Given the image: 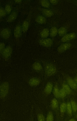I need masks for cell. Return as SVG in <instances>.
Segmentation results:
<instances>
[{
  "instance_id": "obj_1",
  "label": "cell",
  "mask_w": 77,
  "mask_h": 121,
  "mask_svg": "<svg viewBox=\"0 0 77 121\" xmlns=\"http://www.w3.org/2000/svg\"><path fill=\"white\" fill-rule=\"evenodd\" d=\"M9 89V85L7 82H4L0 85V98H4L7 95Z\"/></svg>"
},
{
  "instance_id": "obj_2",
  "label": "cell",
  "mask_w": 77,
  "mask_h": 121,
  "mask_svg": "<svg viewBox=\"0 0 77 121\" xmlns=\"http://www.w3.org/2000/svg\"><path fill=\"white\" fill-rule=\"evenodd\" d=\"M56 71V67L54 65L51 63L47 64L45 67V72L48 76H52L55 73Z\"/></svg>"
},
{
  "instance_id": "obj_3",
  "label": "cell",
  "mask_w": 77,
  "mask_h": 121,
  "mask_svg": "<svg viewBox=\"0 0 77 121\" xmlns=\"http://www.w3.org/2000/svg\"><path fill=\"white\" fill-rule=\"evenodd\" d=\"M12 52V48L10 46L5 47L2 52L3 57L5 59H9L11 56Z\"/></svg>"
},
{
  "instance_id": "obj_4",
  "label": "cell",
  "mask_w": 77,
  "mask_h": 121,
  "mask_svg": "<svg viewBox=\"0 0 77 121\" xmlns=\"http://www.w3.org/2000/svg\"><path fill=\"white\" fill-rule=\"evenodd\" d=\"M39 43L41 45L46 47H50L53 44L52 40L50 38L43 39L39 41Z\"/></svg>"
},
{
  "instance_id": "obj_5",
  "label": "cell",
  "mask_w": 77,
  "mask_h": 121,
  "mask_svg": "<svg viewBox=\"0 0 77 121\" xmlns=\"http://www.w3.org/2000/svg\"><path fill=\"white\" fill-rule=\"evenodd\" d=\"M11 35L10 29L7 28L3 29L0 31V36L3 39H7L9 38Z\"/></svg>"
},
{
  "instance_id": "obj_6",
  "label": "cell",
  "mask_w": 77,
  "mask_h": 121,
  "mask_svg": "<svg viewBox=\"0 0 77 121\" xmlns=\"http://www.w3.org/2000/svg\"><path fill=\"white\" fill-rule=\"evenodd\" d=\"M72 44L69 43H64L61 44L57 48V50L59 53H62L70 48Z\"/></svg>"
},
{
  "instance_id": "obj_7",
  "label": "cell",
  "mask_w": 77,
  "mask_h": 121,
  "mask_svg": "<svg viewBox=\"0 0 77 121\" xmlns=\"http://www.w3.org/2000/svg\"><path fill=\"white\" fill-rule=\"evenodd\" d=\"M76 36V34L74 33L66 34L62 37L61 41L63 42H66L74 39Z\"/></svg>"
},
{
  "instance_id": "obj_8",
  "label": "cell",
  "mask_w": 77,
  "mask_h": 121,
  "mask_svg": "<svg viewBox=\"0 0 77 121\" xmlns=\"http://www.w3.org/2000/svg\"><path fill=\"white\" fill-rule=\"evenodd\" d=\"M22 32L21 26L19 25H17L14 30V36L16 38H19L20 37Z\"/></svg>"
},
{
  "instance_id": "obj_9",
  "label": "cell",
  "mask_w": 77,
  "mask_h": 121,
  "mask_svg": "<svg viewBox=\"0 0 77 121\" xmlns=\"http://www.w3.org/2000/svg\"><path fill=\"white\" fill-rule=\"evenodd\" d=\"M18 13L16 11H14L11 12L7 19V21L9 23L14 21L17 18Z\"/></svg>"
},
{
  "instance_id": "obj_10",
  "label": "cell",
  "mask_w": 77,
  "mask_h": 121,
  "mask_svg": "<svg viewBox=\"0 0 77 121\" xmlns=\"http://www.w3.org/2000/svg\"><path fill=\"white\" fill-rule=\"evenodd\" d=\"M53 89V84L50 82H48L46 85L44 89V92L47 95H50Z\"/></svg>"
},
{
  "instance_id": "obj_11",
  "label": "cell",
  "mask_w": 77,
  "mask_h": 121,
  "mask_svg": "<svg viewBox=\"0 0 77 121\" xmlns=\"http://www.w3.org/2000/svg\"><path fill=\"white\" fill-rule=\"evenodd\" d=\"M41 11L44 16L47 17H51L53 14V13L52 10L47 8L42 9Z\"/></svg>"
},
{
  "instance_id": "obj_12",
  "label": "cell",
  "mask_w": 77,
  "mask_h": 121,
  "mask_svg": "<svg viewBox=\"0 0 77 121\" xmlns=\"http://www.w3.org/2000/svg\"><path fill=\"white\" fill-rule=\"evenodd\" d=\"M67 81L69 85L72 89L76 90L77 88V83L74 79L70 78H68Z\"/></svg>"
},
{
  "instance_id": "obj_13",
  "label": "cell",
  "mask_w": 77,
  "mask_h": 121,
  "mask_svg": "<svg viewBox=\"0 0 77 121\" xmlns=\"http://www.w3.org/2000/svg\"><path fill=\"white\" fill-rule=\"evenodd\" d=\"M39 79L36 78H31L29 81L28 83L30 86H36L39 85L40 83Z\"/></svg>"
},
{
  "instance_id": "obj_14",
  "label": "cell",
  "mask_w": 77,
  "mask_h": 121,
  "mask_svg": "<svg viewBox=\"0 0 77 121\" xmlns=\"http://www.w3.org/2000/svg\"><path fill=\"white\" fill-rule=\"evenodd\" d=\"M35 21L37 23L39 24H43L46 23V19L45 17L44 16L39 15L36 18Z\"/></svg>"
},
{
  "instance_id": "obj_15",
  "label": "cell",
  "mask_w": 77,
  "mask_h": 121,
  "mask_svg": "<svg viewBox=\"0 0 77 121\" xmlns=\"http://www.w3.org/2000/svg\"><path fill=\"white\" fill-rule=\"evenodd\" d=\"M29 26V23L26 20L24 21L21 26L22 31L23 33L26 32L28 30Z\"/></svg>"
},
{
  "instance_id": "obj_16",
  "label": "cell",
  "mask_w": 77,
  "mask_h": 121,
  "mask_svg": "<svg viewBox=\"0 0 77 121\" xmlns=\"http://www.w3.org/2000/svg\"><path fill=\"white\" fill-rule=\"evenodd\" d=\"M40 36L43 39L46 38L49 35V31L48 29L46 28L43 29L40 33Z\"/></svg>"
},
{
  "instance_id": "obj_17",
  "label": "cell",
  "mask_w": 77,
  "mask_h": 121,
  "mask_svg": "<svg viewBox=\"0 0 77 121\" xmlns=\"http://www.w3.org/2000/svg\"><path fill=\"white\" fill-rule=\"evenodd\" d=\"M58 29L57 28L53 26L50 29L49 34L52 37H55L58 33Z\"/></svg>"
},
{
  "instance_id": "obj_18",
  "label": "cell",
  "mask_w": 77,
  "mask_h": 121,
  "mask_svg": "<svg viewBox=\"0 0 77 121\" xmlns=\"http://www.w3.org/2000/svg\"><path fill=\"white\" fill-rule=\"evenodd\" d=\"M32 67L34 70L37 71H40L42 69V67L41 64L37 62L34 63L32 64Z\"/></svg>"
},
{
  "instance_id": "obj_19",
  "label": "cell",
  "mask_w": 77,
  "mask_h": 121,
  "mask_svg": "<svg viewBox=\"0 0 77 121\" xmlns=\"http://www.w3.org/2000/svg\"><path fill=\"white\" fill-rule=\"evenodd\" d=\"M53 90V94L55 97L57 98H59L60 90L57 85H55L54 86Z\"/></svg>"
},
{
  "instance_id": "obj_20",
  "label": "cell",
  "mask_w": 77,
  "mask_h": 121,
  "mask_svg": "<svg viewBox=\"0 0 77 121\" xmlns=\"http://www.w3.org/2000/svg\"><path fill=\"white\" fill-rule=\"evenodd\" d=\"M67 30L65 27H62L58 30V33L59 36L62 37L65 35L67 33Z\"/></svg>"
},
{
  "instance_id": "obj_21",
  "label": "cell",
  "mask_w": 77,
  "mask_h": 121,
  "mask_svg": "<svg viewBox=\"0 0 77 121\" xmlns=\"http://www.w3.org/2000/svg\"><path fill=\"white\" fill-rule=\"evenodd\" d=\"M41 5L43 7L45 8H48L50 6V3L47 0H41Z\"/></svg>"
},
{
  "instance_id": "obj_22",
  "label": "cell",
  "mask_w": 77,
  "mask_h": 121,
  "mask_svg": "<svg viewBox=\"0 0 77 121\" xmlns=\"http://www.w3.org/2000/svg\"><path fill=\"white\" fill-rule=\"evenodd\" d=\"M66 111L68 115L71 116L72 113V110L70 102H68L66 104Z\"/></svg>"
},
{
  "instance_id": "obj_23",
  "label": "cell",
  "mask_w": 77,
  "mask_h": 121,
  "mask_svg": "<svg viewBox=\"0 0 77 121\" xmlns=\"http://www.w3.org/2000/svg\"><path fill=\"white\" fill-rule=\"evenodd\" d=\"M51 105L53 109L54 110L57 109L58 106V102L56 99L54 98L52 100Z\"/></svg>"
},
{
  "instance_id": "obj_24",
  "label": "cell",
  "mask_w": 77,
  "mask_h": 121,
  "mask_svg": "<svg viewBox=\"0 0 77 121\" xmlns=\"http://www.w3.org/2000/svg\"><path fill=\"white\" fill-rule=\"evenodd\" d=\"M65 92L67 95H69L71 92V90L69 86L66 84H64L62 86V88Z\"/></svg>"
},
{
  "instance_id": "obj_25",
  "label": "cell",
  "mask_w": 77,
  "mask_h": 121,
  "mask_svg": "<svg viewBox=\"0 0 77 121\" xmlns=\"http://www.w3.org/2000/svg\"><path fill=\"white\" fill-rule=\"evenodd\" d=\"M60 109L61 114L63 115L66 111V104L64 102L62 103L60 105Z\"/></svg>"
},
{
  "instance_id": "obj_26",
  "label": "cell",
  "mask_w": 77,
  "mask_h": 121,
  "mask_svg": "<svg viewBox=\"0 0 77 121\" xmlns=\"http://www.w3.org/2000/svg\"><path fill=\"white\" fill-rule=\"evenodd\" d=\"M45 120L46 121H52L54 120V117L52 112L50 111L48 113Z\"/></svg>"
},
{
  "instance_id": "obj_27",
  "label": "cell",
  "mask_w": 77,
  "mask_h": 121,
  "mask_svg": "<svg viewBox=\"0 0 77 121\" xmlns=\"http://www.w3.org/2000/svg\"><path fill=\"white\" fill-rule=\"evenodd\" d=\"M73 111L75 113L77 112V106L76 102L72 100L70 102Z\"/></svg>"
},
{
  "instance_id": "obj_28",
  "label": "cell",
  "mask_w": 77,
  "mask_h": 121,
  "mask_svg": "<svg viewBox=\"0 0 77 121\" xmlns=\"http://www.w3.org/2000/svg\"><path fill=\"white\" fill-rule=\"evenodd\" d=\"M5 10L7 14H10L12 11V7L9 4H6L5 7Z\"/></svg>"
},
{
  "instance_id": "obj_29",
  "label": "cell",
  "mask_w": 77,
  "mask_h": 121,
  "mask_svg": "<svg viewBox=\"0 0 77 121\" xmlns=\"http://www.w3.org/2000/svg\"><path fill=\"white\" fill-rule=\"evenodd\" d=\"M7 13L3 8L0 7V18H2L5 17Z\"/></svg>"
},
{
  "instance_id": "obj_30",
  "label": "cell",
  "mask_w": 77,
  "mask_h": 121,
  "mask_svg": "<svg viewBox=\"0 0 77 121\" xmlns=\"http://www.w3.org/2000/svg\"><path fill=\"white\" fill-rule=\"evenodd\" d=\"M65 92L62 88L60 90L59 97L60 98H65L67 95Z\"/></svg>"
},
{
  "instance_id": "obj_31",
  "label": "cell",
  "mask_w": 77,
  "mask_h": 121,
  "mask_svg": "<svg viewBox=\"0 0 77 121\" xmlns=\"http://www.w3.org/2000/svg\"><path fill=\"white\" fill-rule=\"evenodd\" d=\"M37 119L39 121H44L45 120V119L43 114H39L37 115Z\"/></svg>"
},
{
  "instance_id": "obj_32",
  "label": "cell",
  "mask_w": 77,
  "mask_h": 121,
  "mask_svg": "<svg viewBox=\"0 0 77 121\" xmlns=\"http://www.w3.org/2000/svg\"><path fill=\"white\" fill-rule=\"evenodd\" d=\"M5 48V43L2 42H0V53L2 52Z\"/></svg>"
},
{
  "instance_id": "obj_33",
  "label": "cell",
  "mask_w": 77,
  "mask_h": 121,
  "mask_svg": "<svg viewBox=\"0 0 77 121\" xmlns=\"http://www.w3.org/2000/svg\"><path fill=\"white\" fill-rule=\"evenodd\" d=\"M50 3L52 4L55 5L58 3V0H49Z\"/></svg>"
},
{
  "instance_id": "obj_34",
  "label": "cell",
  "mask_w": 77,
  "mask_h": 121,
  "mask_svg": "<svg viewBox=\"0 0 77 121\" xmlns=\"http://www.w3.org/2000/svg\"><path fill=\"white\" fill-rule=\"evenodd\" d=\"M22 0H14L15 3L17 4H19L21 3Z\"/></svg>"
},
{
  "instance_id": "obj_35",
  "label": "cell",
  "mask_w": 77,
  "mask_h": 121,
  "mask_svg": "<svg viewBox=\"0 0 77 121\" xmlns=\"http://www.w3.org/2000/svg\"><path fill=\"white\" fill-rule=\"evenodd\" d=\"M69 121H76V120L75 119L72 118L70 119L69 120Z\"/></svg>"
},
{
  "instance_id": "obj_36",
  "label": "cell",
  "mask_w": 77,
  "mask_h": 121,
  "mask_svg": "<svg viewBox=\"0 0 77 121\" xmlns=\"http://www.w3.org/2000/svg\"><path fill=\"white\" fill-rule=\"evenodd\" d=\"M77 83V77H76L75 78L73 79Z\"/></svg>"
},
{
  "instance_id": "obj_37",
  "label": "cell",
  "mask_w": 77,
  "mask_h": 121,
  "mask_svg": "<svg viewBox=\"0 0 77 121\" xmlns=\"http://www.w3.org/2000/svg\"></svg>"
},
{
  "instance_id": "obj_38",
  "label": "cell",
  "mask_w": 77,
  "mask_h": 121,
  "mask_svg": "<svg viewBox=\"0 0 77 121\" xmlns=\"http://www.w3.org/2000/svg\"></svg>"
}]
</instances>
